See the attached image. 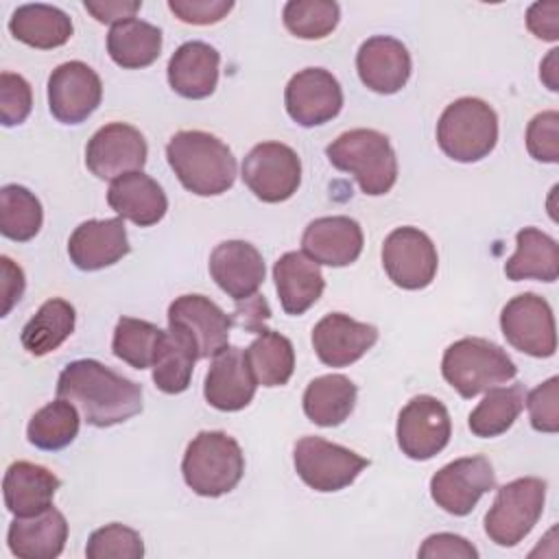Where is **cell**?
Segmentation results:
<instances>
[{
    "label": "cell",
    "mask_w": 559,
    "mask_h": 559,
    "mask_svg": "<svg viewBox=\"0 0 559 559\" xmlns=\"http://www.w3.org/2000/svg\"><path fill=\"white\" fill-rule=\"evenodd\" d=\"M57 397L76 404L90 426L109 428L142 411V386L94 358L72 360L57 380Z\"/></svg>",
    "instance_id": "obj_1"
},
{
    "label": "cell",
    "mask_w": 559,
    "mask_h": 559,
    "mask_svg": "<svg viewBox=\"0 0 559 559\" xmlns=\"http://www.w3.org/2000/svg\"><path fill=\"white\" fill-rule=\"evenodd\" d=\"M166 159L181 186L199 197L227 192L236 181V157L207 131H177L166 144Z\"/></svg>",
    "instance_id": "obj_2"
},
{
    "label": "cell",
    "mask_w": 559,
    "mask_h": 559,
    "mask_svg": "<svg viewBox=\"0 0 559 559\" xmlns=\"http://www.w3.org/2000/svg\"><path fill=\"white\" fill-rule=\"evenodd\" d=\"M330 164L354 175L369 197L386 194L397 181V157L389 138L376 129H349L325 146Z\"/></svg>",
    "instance_id": "obj_3"
},
{
    "label": "cell",
    "mask_w": 559,
    "mask_h": 559,
    "mask_svg": "<svg viewBox=\"0 0 559 559\" xmlns=\"http://www.w3.org/2000/svg\"><path fill=\"white\" fill-rule=\"evenodd\" d=\"M186 485L205 498H218L236 489L245 474L240 443L223 430H201L181 459Z\"/></svg>",
    "instance_id": "obj_4"
},
{
    "label": "cell",
    "mask_w": 559,
    "mask_h": 559,
    "mask_svg": "<svg viewBox=\"0 0 559 559\" xmlns=\"http://www.w3.org/2000/svg\"><path fill=\"white\" fill-rule=\"evenodd\" d=\"M441 373L461 397L472 400L513 380L518 367L500 345L480 336H465L443 352Z\"/></svg>",
    "instance_id": "obj_5"
},
{
    "label": "cell",
    "mask_w": 559,
    "mask_h": 559,
    "mask_svg": "<svg viewBox=\"0 0 559 559\" xmlns=\"http://www.w3.org/2000/svg\"><path fill=\"white\" fill-rule=\"evenodd\" d=\"M498 142V116L480 98L450 103L437 122V144L454 162L472 164L487 157Z\"/></svg>",
    "instance_id": "obj_6"
},
{
    "label": "cell",
    "mask_w": 559,
    "mask_h": 559,
    "mask_svg": "<svg viewBox=\"0 0 559 559\" xmlns=\"http://www.w3.org/2000/svg\"><path fill=\"white\" fill-rule=\"evenodd\" d=\"M546 480L537 476L515 478L502 485L485 515L487 537L502 548L520 544L544 513Z\"/></svg>",
    "instance_id": "obj_7"
},
{
    "label": "cell",
    "mask_w": 559,
    "mask_h": 559,
    "mask_svg": "<svg viewBox=\"0 0 559 559\" xmlns=\"http://www.w3.org/2000/svg\"><path fill=\"white\" fill-rule=\"evenodd\" d=\"M297 476L314 491L330 493L349 487L369 461L354 450L321 437H301L293 448Z\"/></svg>",
    "instance_id": "obj_8"
},
{
    "label": "cell",
    "mask_w": 559,
    "mask_h": 559,
    "mask_svg": "<svg viewBox=\"0 0 559 559\" xmlns=\"http://www.w3.org/2000/svg\"><path fill=\"white\" fill-rule=\"evenodd\" d=\"M242 181L260 201L282 203L301 183V159L288 144L260 142L242 162Z\"/></svg>",
    "instance_id": "obj_9"
},
{
    "label": "cell",
    "mask_w": 559,
    "mask_h": 559,
    "mask_svg": "<svg viewBox=\"0 0 559 559\" xmlns=\"http://www.w3.org/2000/svg\"><path fill=\"white\" fill-rule=\"evenodd\" d=\"M500 330L511 347L533 358H548L557 349L552 308L535 293H522L504 304Z\"/></svg>",
    "instance_id": "obj_10"
},
{
    "label": "cell",
    "mask_w": 559,
    "mask_h": 559,
    "mask_svg": "<svg viewBox=\"0 0 559 559\" xmlns=\"http://www.w3.org/2000/svg\"><path fill=\"white\" fill-rule=\"evenodd\" d=\"M395 437L402 454L413 461H428L450 443V413L437 397L417 395L400 411Z\"/></svg>",
    "instance_id": "obj_11"
},
{
    "label": "cell",
    "mask_w": 559,
    "mask_h": 559,
    "mask_svg": "<svg viewBox=\"0 0 559 559\" xmlns=\"http://www.w3.org/2000/svg\"><path fill=\"white\" fill-rule=\"evenodd\" d=\"M382 266L395 286L404 290H421L435 280L439 255L426 231L417 227H397L384 238Z\"/></svg>",
    "instance_id": "obj_12"
},
{
    "label": "cell",
    "mask_w": 559,
    "mask_h": 559,
    "mask_svg": "<svg viewBox=\"0 0 559 559\" xmlns=\"http://www.w3.org/2000/svg\"><path fill=\"white\" fill-rule=\"evenodd\" d=\"M496 487V474L485 456H463L448 465L430 478V496L450 515H467L476 502Z\"/></svg>",
    "instance_id": "obj_13"
},
{
    "label": "cell",
    "mask_w": 559,
    "mask_h": 559,
    "mask_svg": "<svg viewBox=\"0 0 559 559\" xmlns=\"http://www.w3.org/2000/svg\"><path fill=\"white\" fill-rule=\"evenodd\" d=\"M148 146L144 135L127 122L100 127L85 146V164L98 179H118L144 168Z\"/></svg>",
    "instance_id": "obj_14"
},
{
    "label": "cell",
    "mask_w": 559,
    "mask_h": 559,
    "mask_svg": "<svg viewBox=\"0 0 559 559\" xmlns=\"http://www.w3.org/2000/svg\"><path fill=\"white\" fill-rule=\"evenodd\" d=\"M100 76L83 61H66L48 76V109L63 124H81L100 105Z\"/></svg>",
    "instance_id": "obj_15"
},
{
    "label": "cell",
    "mask_w": 559,
    "mask_h": 559,
    "mask_svg": "<svg viewBox=\"0 0 559 559\" xmlns=\"http://www.w3.org/2000/svg\"><path fill=\"white\" fill-rule=\"evenodd\" d=\"M284 105L297 124L319 127L343 109V90L325 68H304L286 83Z\"/></svg>",
    "instance_id": "obj_16"
},
{
    "label": "cell",
    "mask_w": 559,
    "mask_h": 559,
    "mask_svg": "<svg viewBox=\"0 0 559 559\" xmlns=\"http://www.w3.org/2000/svg\"><path fill=\"white\" fill-rule=\"evenodd\" d=\"M168 325L183 328L199 347V358H214L229 343L234 319L205 295H181L168 306Z\"/></svg>",
    "instance_id": "obj_17"
},
{
    "label": "cell",
    "mask_w": 559,
    "mask_h": 559,
    "mask_svg": "<svg viewBox=\"0 0 559 559\" xmlns=\"http://www.w3.org/2000/svg\"><path fill=\"white\" fill-rule=\"evenodd\" d=\"M378 341V328L343 312H330L312 328V347L328 367H347L360 360Z\"/></svg>",
    "instance_id": "obj_18"
},
{
    "label": "cell",
    "mask_w": 559,
    "mask_h": 559,
    "mask_svg": "<svg viewBox=\"0 0 559 559\" xmlns=\"http://www.w3.org/2000/svg\"><path fill=\"white\" fill-rule=\"evenodd\" d=\"M356 70L365 87L376 94L400 92L413 72L408 48L389 35L365 39L356 52Z\"/></svg>",
    "instance_id": "obj_19"
},
{
    "label": "cell",
    "mask_w": 559,
    "mask_h": 559,
    "mask_svg": "<svg viewBox=\"0 0 559 559\" xmlns=\"http://www.w3.org/2000/svg\"><path fill=\"white\" fill-rule=\"evenodd\" d=\"M131 251L124 218H90L81 223L70 240L68 255L81 271H100L120 262Z\"/></svg>",
    "instance_id": "obj_20"
},
{
    "label": "cell",
    "mask_w": 559,
    "mask_h": 559,
    "mask_svg": "<svg viewBox=\"0 0 559 559\" xmlns=\"http://www.w3.org/2000/svg\"><path fill=\"white\" fill-rule=\"evenodd\" d=\"M210 275L234 301H245L264 282L262 253L247 240H225L210 253Z\"/></svg>",
    "instance_id": "obj_21"
},
{
    "label": "cell",
    "mask_w": 559,
    "mask_h": 559,
    "mask_svg": "<svg viewBox=\"0 0 559 559\" xmlns=\"http://www.w3.org/2000/svg\"><path fill=\"white\" fill-rule=\"evenodd\" d=\"M255 389L258 382L251 373L245 349L227 345L212 358L203 384V395L210 406L225 413L242 411L251 404Z\"/></svg>",
    "instance_id": "obj_22"
},
{
    "label": "cell",
    "mask_w": 559,
    "mask_h": 559,
    "mask_svg": "<svg viewBox=\"0 0 559 559\" xmlns=\"http://www.w3.org/2000/svg\"><path fill=\"white\" fill-rule=\"evenodd\" d=\"M362 229L349 216H321L308 223L301 236V251L325 266H349L362 253Z\"/></svg>",
    "instance_id": "obj_23"
},
{
    "label": "cell",
    "mask_w": 559,
    "mask_h": 559,
    "mask_svg": "<svg viewBox=\"0 0 559 559\" xmlns=\"http://www.w3.org/2000/svg\"><path fill=\"white\" fill-rule=\"evenodd\" d=\"M218 66L221 55L214 46L199 39L186 41L168 59V85L183 98H207L218 85Z\"/></svg>",
    "instance_id": "obj_24"
},
{
    "label": "cell",
    "mask_w": 559,
    "mask_h": 559,
    "mask_svg": "<svg viewBox=\"0 0 559 559\" xmlns=\"http://www.w3.org/2000/svg\"><path fill=\"white\" fill-rule=\"evenodd\" d=\"M61 480L44 465L31 461H13L2 478L4 507L15 518H31L48 507Z\"/></svg>",
    "instance_id": "obj_25"
},
{
    "label": "cell",
    "mask_w": 559,
    "mask_h": 559,
    "mask_svg": "<svg viewBox=\"0 0 559 559\" xmlns=\"http://www.w3.org/2000/svg\"><path fill=\"white\" fill-rule=\"evenodd\" d=\"M68 542L66 515L48 507L31 518H15L7 531L9 550L20 559H55Z\"/></svg>",
    "instance_id": "obj_26"
},
{
    "label": "cell",
    "mask_w": 559,
    "mask_h": 559,
    "mask_svg": "<svg viewBox=\"0 0 559 559\" xmlns=\"http://www.w3.org/2000/svg\"><path fill=\"white\" fill-rule=\"evenodd\" d=\"M107 203L120 218H127L138 227H151L159 223L168 210L166 192L153 177L144 175L142 170L114 179L107 190Z\"/></svg>",
    "instance_id": "obj_27"
},
{
    "label": "cell",
    "mask_w": 559,
    "mask_h": 559,
    "mask_svg": "<svg viewBox=\"0 0 559 559\" xmlns=\"http://www.w3.org/2000/svg\"><path fill=\"white\" fill-rule=\"evenodd\" d=\"M275 290L286 314H304L314 306L325 288L323 273L304 251H286L273 264Z\"/></svg>",
    "instance_id": "obj_28"
},
{
    "label": "cell",
    "mask_w": 559,
    "mask_h": 559,
    "mask_svg": "<svg viewBox=\"0 0 559 559\" xmlns=\"http://www.w3.org/2000/svg\"><path fill=\"white\" fill-rule=\"evenodd\" d=\"M199 360V347L194 338L177 325L164 330L153 360V382L162 393L177 395L190 386L194 362Z\"/></svg>",
    "instance_id": "obj_29"
},
{
    "label": "cell",
    "mask_w": 559,
    "mask_h": 559,
    "mask_svg": "<svg viewBox=\"0 0 559 559\" xmlns=\"http://www.w3.org/2000/svg\"><path fill=\"white\" fill-rule=\"evenodd\" d=\"M11 35L33 48L50 50L68 44L72 37V20L66 11L52 4H22L11 13L9 20Z\"/></svg>",
    "instance_id": "obj_30"
},
{
    "label": "cell",
    "mask_w": 559,
    "mask_h": 559,
    "mask_svg": "<svg viewBox=\"0 0 559 559\" xmlns=\"http://www.w3.org/2000/svg\"><path fill=\"white\" fill-rule=\"evenodd\" d=\"M504 275L513 282H555L559 277L557 240L537 227L520 229L515 234V253L504 262Z\"/></svg>",
    "instance_id": "obj_31"
},
{
    "label": "cell",
    "mask_w": 559,
    "mask_h": 559,
    "mask_svg": "<svg viewBox=\"0 0 559 559\" xmlns=\"http://www.w3.org/2000/svg\"><path fill=\"white\" fill-rule=\"evenodd\" d=\"M358 389L343 373L319 376L308 382L304 391V413L306 417L323 428L343 424L356 406Z\"/></svg>",
    "instance_id": "obj_32"
},
{
    "label": "cell",
    "mask_w": 559,
    "mask_h": 559,
    "mask_svg": "<svg viewBox=\"0 0 559 559\" xmlns=\"http://www.w3.org/2000/svg\"><path fill=\"white\" fill-rule=\"evenodd\" d=\"M107 52L124 70L146 68L162 52V31L138 17L118 22L107 33Z\"/></svg>",
    "instance_id": "obj_33"
},
{
    "label": "cell",
    "mask_w": 559,
    "mask_h": 559,
    "mask_svg": "<svg viewBox=\"0 0 559 559\" xmlns=\"http://www.w3.org/2000/svg\"><path fill=\"white\" fill-rule=\"evenodd\" d=\"M74 323L76 312L70 301L61 297L46 299L22 328V347L31 356H46L55 352L74 332Z\"/></svg>",
    "instance_id": "obj_34"
},
{
    "label": "cell",
    "mask_w": 559,
    "mask_h": 559,
    "mask_svg": "<svg viewBox=\"0 0 559 559\" xmlns=\"http://www.w3.org/2000/svg\"><path fill=\"white\" fill-rule=\"evenodd\" d=\"M245 356L255 382L269 389L286 384L295 371V349L290 338L273 330H262L245 349Z\"/></svg>",
    "instance_id": "obj_35"
},
{
    "label": "cell",
    "mask_w": 559,
    "mask_h": 559,
    "mask_svg": "<svg viewBox=\"0 0 559 559\" xmlns=\"http://www.w3.org/2000/svg\"><path fill=\"white\" fill-rule=\"evenodd\" d=\"M524 397L526 393L522 384L493 386L485 391V397L467 417V426L472 435L480 439H489L507 432L520 417L524 408Z\"/></svg>",
    "instance_id": "obj_36"
},
{
    "label": "cell",
    "mask_w": 559,
    "mask_h": 559,
    "mask_svg": "<svg viewBox=\"0 0 559 559\" xmlns=\"http://www.w3.org/2000/svg\"><path fill=\"white\" fill-rule=\"evenodd\" d=\"M79 426H81V419L74 404L59 397L41 406L31 417L26 426V437L31 445L46 452H55L70 445L76 439Z\"/></svg>",
    "instance_id": "obj_37"
},
{
    "label": "cell",
    "mask_w": 559,
    "mask_h": 559,
    "mask_svg": "<svg viewBox=\"0 0 559 559\" xmlns=\"http://www.w3.org/2000/svg\"><path fill=\"white\" fill-rule=\"evenodd\" d=\"M44 223L39 199L24 186L7 183L0 190V231L4 238L26 242L35 238Z\"/></svg>",
    "instance_id": "obj_38"
},
{
    "label": "cell",
    "mask_w": 559,
    "mask_h": 559,
    "mask_svg": "<svg viewBox=\"0 0 559 559\" xmlns=\"http://www.w3.org/2000/svg\"><path fill=\"white\" fill-rule=\"evenodd\" d=\"M164 330L151 321L120 317L111 338V352L122 362L131 365L133 369L153 367L157 345L162 341Z\"/></svg>",
    "instance_id": "obj_39"
},
{
    "label": "cell",
    "mask_w": 559,
    "mask_h": 559,
    "mask_svg": "<svg viewBox=\"0 0 559 559\" xmlns=\"http://www.w3.org/2000/svg\"><path fill=\"white\" fill-rule=\"evenodd\" d=\"M282 20L299 39H323L336 28L341 7L332 0H290L284 4Z\"/></svg>",
    "instance_id": "obj_40"
},
{
    "label": "cell",
    "mask_w": 559,
    "mask_h": 559,
    "mask_svg": "<svg viewBox=\"0 0 559 559\" xmlns=\"http://www.w3.org/2000/svg\"><path fill=\"white\" fill-rule=\"evenodd\" d=\"M85 555L87 559H140L144 555V542L138 531L111 522L90 535Z\"/></svg>",
    "instance_id": "obj_41"
},
{
    "label": "cell",
    "mask_w": 559,
    "mask_h": 559,
    "mask_svg": "<svg viewBox=\"0 0 559 559\" xmlns=\"http://www.w3.org/2000/svg\"><path fill=\"white\" fill-rule=\"evenodd\" d=\"M526 151L537 162H559V114L555 109L531 118L526 127Z\"/></svg>",
    "instance_id": "obj_42"
},
{
    "label": "cell",
    "mask_w": 559,
    "mask_h": 559,
    "mask_svg": "<svg viewBox=\"0 0 559 559\" xmlns=\"http://www.w3.org/2000/svg\"><path fill=\"white\" fill-rule=\"evenodd\" d=\"M33 109L28 81L15 72L0 74V120L4 127L22 124Z\"/></svg>",
    "instance_id": "obj_43"
},
{
    "label": "cell",
    "mask_w": 559,
    "mask_h": 559,
    "mask_svg": "<svg viewBox=\"0 0 559 559\" xmlns=\"http://www.w3.org/2000/svg\"><path fill=\"white\" fill-rule=\"evenodd\" d=\"M531 426L537 432H557L559 430V378L552 376L546 382L537 384L524 397Z\"/></svg>",
    "instance_id": "obj_44"
},
{
    "label": "cell",
    "mask_w": 559,
    "mask_h": 559,
    "mask_svg": "<svg viewBox=\"0 0 559 559\" xmlns=\"http://www.w3.org/2000/svg\"><path fill=\"white\" fill-rule=\"evenodd\" d=\"M168 9L186 24H216L234 9L231 0H168Z\"/></svg>",
    "instance_id": "obj_45"
},
{
    "label": "cell",
    "mask_w": 559,
    "mask_h": 559,
    "mask_svg": "<svg viewBox=\"0 0 559 559\" xmlns=\"http://www.w3.org/2000/svg\"><path fill=\"white\" fill-rule=\"evenodd\" d=\"M421 559H439V557H461V559H476L478 550L461 535L454 533H435L424 539L419 552Z\"/></svg>",
    "instance_id": "obj_46"
},
{
    "label": "cell",
    "mask_w": 559,
    "mask_h": 559,
    "mask_svg": "<svg viewBox=\"0 0 559 559\" xmlns=\"http://www.w3.org/2000/svg\"><path fill=\"white\" fill-rule=\"evenodd\" d=\"M528 31L546 41L559 39V2H535L526 11Z\"/></svg>",
    "instance_id": "obj_47"
},
{
    "label": "cell",
    "mask_w": 559,
    "mask_h": 559,
    "mask_svg": "<svg viewBox=\"0 0 559 559\" xmlns=\"http://www.w3.org/2000/svg\"><path fill=\"white\" fill-rule=\"evenodd\" d=\"M83 7L94 15L96 22L114 26L135 17V13L142 9V0H85Z\"/></svg>",
    "instance_id": "obj_48"
},
{
    "label": "cell",
    "mask_w": 559,
    "mask_h": 559,
    "mask_svg": "<svg viewBox=\"0 0 559 559\" xmlns=\"http://www.w3.org/2000/svg\"><path fill=\"white\" fill-rule=\"evenodd\" d=\"M0 266H2V317H7L11 312V308L20 301L26 280H24V271L7 255L0 258Z\"/></svg>",
    "instance_id": "obj_49"
},
{
    "label": "cell",
    "mask_w": 559,
    "mask_h": 559,
    "mask_svg": "<svg viewBox=\"0 0 559 559\" xmlns=\"http://www.w3.org/2000/svg\"><path fill=\"white\" fill-rule=\"evenodd\" d=\"M269 317H271V310H269V304L264 301V297L253 295V297H249L245 301H238V310H236V314L231 319H234L236 325L260 334L262 330H266L264 321Z\"/></svg>",
    "instance_id": "obj_50"
},
{
    "label": "cell",
    "mask_w": 559,
    "mask_h": 559,
    "mask_svg": "<svg viewBox=\"0 0 559 559\" xmlns=\"http://www.w3.org/2000/svg\"><path fill=\"white\" fill-rule=\"evenodd\" d=\"M557 52L559 50H550V55L546 57V61L542 63V72H539V76H542V81L548 85V90H552V92H557L559 87H557V72H555V63H557Z\"/></svg>",
    "instance_id": "obj_51"
}]
</instances>
